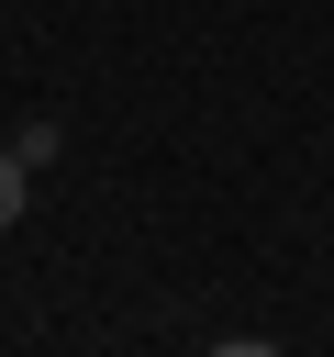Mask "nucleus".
Instances as JSON below:
<instances>
[{
	"mask_svg": "<svg viewBox=\"0 0 334 357\" xmlns=\"http://www.w3.org/2000/svg\"><path fill=\"white\" fill-rule=\"evenodd\" d=\"M22 201H33V167H22V156H11V145H0V234H11V223H22Z\"/></svg>",
	"mask_w": 334,
	"mask_h": 357,
	"instance_id": "obj_1",
	"label": "nucleus"
}]
</instances>
